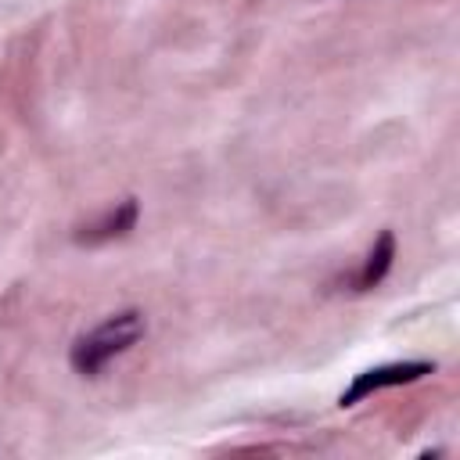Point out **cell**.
<instances>
[{
    "mask_svg": "<svg viewBox=\"0 0 460 460\" xmlns=\"http://www.w3.org/2000/svg\"><path fill=\"white\" fill-rule=\"evenodd\" d=\"M144 313L140 309H122L111 313L104 323H97L93 331H86L83 338H75L68 359L83 377H97L115 356H122L126 349H133L144 338Z\"/></svg>",
    "mask_w": 460,
    "mask_h": 460,
    "instance_id": "obj_1",
    "label": "cell"
},
{
    "mask_svg": "<svg viewBox=\"0 0 460 460\" xmlns=\"http://www.w3.org/2000/svg\"><path fill=\"white\" fill-rule=\"evenodd\" d=\"M424 374H435V363L428 359H406V363H385V367H370L363 374H356V381L338 395V406H356L359 399L381 392V388H395V385H410L420 381Z\"/></svg>",
    "mask_w": 460,
    "mask_h": 460,
    "instance_id": "obj_2",
    "label": "cell"
},
{
    "mask_svg": "<svg viewBox=\"0 0 460 460\" xmlns=\"http://www.w3.org/2000/svg\"><path fill=\"white\" fill-rule=\"evenodd\" d=\"M137 216H140L137 201H133V198H126V201H119L115 208H108L97 223L83 226V230L75 234V244H104V241L126 237V234L137 226Z\"/></svg>",
    "mask_w": 460,
    "mask_h": 460,
    "instance_id": "obj_3",
    "label": "cell"
},
{
    "mask_svg": "<svg viewBox=\"0 0 460 460\" xmlns=\"http://www.w3.org/2000/svg\"><path fill=\"white\" fill-rule=\"evenodd\" d=\"M392 259H395V234H392V230H381L377 241H374V248L367 252L359 273H356V291L377 288V284L385 280V273L392 270Z\"/></svg>",
    "mask_w": 460,
    "mask_h": 460,
    "instance_id": "obj_4",
    "label": "cell"
}]
</instances>
